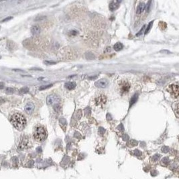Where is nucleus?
Masks as SVG:
<instances>
[{
    "mask_svg": "<svg viewBox=\"0 0 179 179\" xmlns=\"http://www.w3.org/2000/svg\"><path fill=\"white\" fill-rule=\"evenodd\" d=\"M10 121L15 128L19 131L24 129L26 125V119L24 115L18 113H15L11 116Z\"/></svg>",
    "mask_w": 179,
    "mask_h": 179,
    "instance_id": "nucleus-1",
    "label": "nucleus"
},
{
    "mask_svg": "<svg viewBox=\"0 0 179 179\" xmlns=\"http://www.w3.org/2000/svg\"><path fill=\"white\" fill-rule=\"evenodd\" d=\"M47 133L45 128L42 126H38L35 128L34 132V138L37 142H42L46 139Z\"/></svg>",
    "mask_w": 179,
    "mask_h": 179,
    "instance_id": "nucleus-2",
    "label": "nucleus"
},
{
    "mask_svg": "<svg viewBox=\"0 0 179 179\" xmlns=\"http://www.w3.org/2000/svg\"><path fill=\"white\" fill-rule=\"evenodd\" d=\"M131 88V85L126 80H122L118 83V89L121 95L125 94L129 92Z\"/></svg>",
    "mask_w": 179,
    "mask_h": 179,
    "instance_id": "nucleus-3",
    "label": "nucleus"
},
{
    "mask_svg": "<svg viewBox=\"0 0 179 179\" xmlns=\"http://www.w3.org/2000/svg\"><path fill=\"white\" fill-rule=\"evenodd\" d=\"M94 104L97 107H103V106L105 105L107 102V98L105 95L103 94H99L97 96H96L95 99L93 100Z\"/></svg>",
    "mask_w": 179,
    "mask_h": 179,
    "instance_id": "nucleus-4",
    "label": "nucleus"
},
{
    "mask_svg": "<svg viewBox=\"0 0 179 179\" xmlns=\"http://www.w3.org/2000/svg\"><path fill=\"white\" fill-rule=\"evenodd\" d=\"M168 91L171 94V95L174 97L175 98H177L179 96V84H172L170 85L168 88Z\"/></svg>",
    "mask_w": 179,
    "mask_h": 179,
    "instance_id": "nucleus-5",
    "label": "nucleus"
},
{
    "mask_svg": "<svg viewBox=\"0 0 179 179\" xmlns=\"http://www.w3.org/2000/svg\"><path fill=\"white\" fill-rule=\"evenodd\" d=\"M60 101V99L59 97L56 95H50L48 96L46 98V102L48 105H56V104H59V102Z\"/></svg>",
    "mask_w": 179,
    "mask_h": 179,
    "instance_id": "nucleus-6",
    "label": "nucleus"
},
{
    "mask_svg": "<svg viewBox=\"0 0 179 179\" xmlns=\"http://www.w3.org/2000/svg\"><path fill=\"white\" fill-rule=\"evenodd\" d=\"M34 108H35V106H34V104L33 103H28L26 105V106H25V111L28 114L30 115V114H32L34 112Z\"/></svg>",
    "mask_w": 179,
    "mask_h": 179,
    "instance_id": "nucleus-7",
    "label": "nucleus"
},
{
    "mask_svg": "<svg viewBox=\"0 0 179 179\" xmlns=\"http://www.w3.org/2000/svg\"><path fill=\"white\" fill-rule=\"evenodd\" d=\"M95 86L97 87H99V88H105L107 86V85H108V82H107V80H105V79H100L99 80H97L96 82H95Z\"/></svg>",
    "mask_w": 179,
    "mask_h": 179,
    "instance_id": "nucleus-8",
    "label": "nucleus"
},
{
    "mask_svg": "<svg viewBox=\"0 0 179 179\" xmlns=\"http://www.w3.org/2000/svg\"><path fill=\"white\" fill-rule=\"evenodd\" d=\"M121 4V1H113L109 4V8L111 11H115L116 10L118 7H119V5Z\"/></svg>",
    "mask_w": 179,
    "mask_h": 179,
    "instance_id": "nucleus-9",
    "label": "nucleus"
},
{
    "mask_svg": "<svg viewBox=\"0 0 179 179\" xmlns=\"http://www.w3.org/2000/svg\"><path fill=\"white\" fill-rule=\"evenodd\" d=\"M28 139L26 138H24L21 141L20 144H19L18 149L19 150H24L28 147Z\"/></svg>",
    "mask_w": 179,
    "mask_h": 179,
    "instance_id": "nucleus-10",
    "label": "nucleus"
},
{
    "mask_svg": "<svg viewBox=\"0 0 179 179\" xmlns=\"http://www.w3.org/2000/svg\"><path fill=\"white\" fill-rule=\"evenodd\" d=\"M31 32L33 35H38L40 33V28L39 26H33L31 28Z\"/></svg>",
    "mask_w": 179,
    "mask_h": 179,
    "instance_id": "nucleus-11",
    "label": "nucleus"
},
{
    "mask_svg": "<svg viewBox=\"0 0 179 179\" xmlns=\"http://www.w3.org/2000/svg\"><path fill=\"white\" fill-rule=\"evenodd\" d=\"M145 7H146V5H145L144 3H143V2L139 3V5H138V7H137V13L138 14H141L144 10Z\"/></svg>",
    "mask_w": 179,
    "mask_h": 179,
    "instance_id": "nucleus-12",
    "label": "nucleus"
},
{
    "mask_svg": "<svg viewBox=\"0 0 179 179\" xmlns=\"http://www.w3.org/2000/svg\"><path fill=\"white\" fill-rule=\"evenodd\" d=\"M65 87L69 90H73L76 87V84L73 82H68L65 84Z\"/></svg>",
    "mask_w": 179,
    "mask_h": 179,
    "instance_id": "nucleus-13",
    "label": "nucleus"
},
{
    "mask_svg": "<svg viewBox=\"0 0 179 179\" xmlns=\"http://www.w3.org/2000/svg\"><path fill=\"white\" fill-rule=\"evenodd\" d=\"M138 94H135V95H134L133 97H132L131 99H130V101H129V107H131L135 103L136 101H137V100H138Z\"/></svg>",
    "mask_w": 179,
    "mask_h": 179,
    "instance_id": "nucleus-14",
    "label": "nucleus"
},
{
    "mask_svg": "<svg viewBox=\"0 0 179 179\" xmlns=\"http://www.w3.org/2000/svg\"><path fill=\"white\" fill-rule=\"evenodd\" d=\"M123 48V44L121 42H117L116 44H115V45L113 46V49L115 51H119L121 49Z\"/></svg>",
    "mask_w": 179,
    "mask_h": 179,
    "instance_id": "nucleus-15",
    "label": "nucleus"
},
{
    "mask_svg": "<svg viewBox=\"0 0 179 179\" xmlns=\"http://www.w3.org/2000/svg\"><path fill=\"white\" fill-rule=\"evenodd\" d=\"M152 25H153V21H152V22H150V24H148V26L147 27V28H146V31H145V34H147L149 32V31H150L151 28H152Z\"/></svg>",
    "mask_w": 179,
    "mask_h": 179,
    "instance_id": "nucleus-16",
    "label": "nucleus"
},
{
    "mask_svg": "<svg viewBox=\"0 0 179 179\" xmlns=\"http://www.w3.org/2000/svg\"><path fill=\"white\" fill-rule=\"evenodd\" d=\"M152 5V1H149L148 2V4H147V5H146V10L147 12H149L150 10V8H151V5Z\"/></svg>",
    "mask_w": 179,
    "mask_h": 179,
    "instance_id": "nucleus-17",
    "label": "nucleus"
},
{
    "mask_svg": "<svg viewBox=\"0 0 179 179\" xmlns=\"http://www.w3.org/2000/svg\"><path fill=\"white\" fill-rule=\"evenodd\" d=\"M54 109L56 112H57V113H59V111H60V105L59 104H56L54 105Z\"/></svg>",
    "mask_w": 179,
    "mask_h": 179,
    "instance_id": "nucleus-18",
    "label": "nucleus"
},
{
    "mask_svg": "<svg viewBox=\"0 0 179 179\" xmlns=\"http://www.w3.org/2000/svg\"><path fill=\"white\" fill-rule=\"evenodd\" d=\"M5 93L7 94H12L14 93V89L11 87H7L5 90Z\"/></svg>",
    "mask_w": 179,
    "mask_h": 179,
    "instance_id": "nucleus-19",
    "label": "nucleus"
},
{
    "mask_svg": "<svg viewBox=\"0 0 179 179\" xmlns=\"http://www.w3.org/2000/svg\"><path fill=\"white\" fill-rule=\"evenodd\" d=\"M52 86V85H44V86H41L40 87V90H44V89H48V88L51 87Z\"/></svg>",
    "mask_w": 179,
    "mask_h": 179,
    "instance_id": "nucleus-20",
    "label": "nucleus"
},
{
    "mask_svg": "<svg viewBox=\"0 0 179 179\" xmlns=\"http://www.w3.org/2000/svg\"><path fill=\"white\" fill-rule=\"evenodd\" d=\"M20 93H28V92L29 91V89L28 87H23L22 89H20Z\"/></svg>",
    "mask_w": 179,
    "mask_h": 179,
    "instance_id": "nucleus-21",
    "label": "nucleus"
},
{
    "mask_svg": "<svg viewBox=\"0 0 179 179\" xmlns=\"http://www.w3.org/2000/svg\"><path fill=\"white\" fill-rule=\"evenodd\" d=\"M11 19H13V17H11V16H9V17H7L6 18H5L4 20H2V22H7V21H9V20H10Z\"/></svg>",
    "mask_w": 179,
    "mask_h": 179,
    "instance_id": "nucleus-22",
    "label": "nucleus"
},
{
    "mask_svg": "<svg viewBox=\"0 0 179 179\" xmlns=\"http://www.w3.org/2000/svg\"><path fill=\"white\" fill-rule=\"evenodd\" d=\"M44 63L46 65H55L56 64L55 62H52V61H44Z\"/></svg>",
    "mask_w": 179,
    "mask_h": 179,
    "instance_id": "nucleus-23",
    "label": "nucleus"
},
{
    "mask_svg": "<svg viewBox=\"0 0 179 179\" xmlns=\"http://www.w3.org/2000/svg\"><path fill=\"white\" fill-rule=\"evenodd\" d=\"M145 27H146V26H143L142 28L140 30V31H139V33H138V34H136V36H139V35H140L142 33L143 30L145 29Z\"/></svg>",
    "mask_w": 179,
    "mask_h": 179,
    "instance_id": "nucleus-24",
    "label": "nucleus"
},
{
    "mask_svg": "<svg viewBox=\"0 0 179 179\" xmlns=\"http://www.w3.org/2000/svg\"><path fill=\"white\" fill-rule=\"evenodd\" d=\"M60 123H61L62 125H65L66 124V120H65L64 118H61V119H60Z\"/></svg>",
    "mask_w": 179,
    "mask_h": 179,
    "instance_id": "nucleus-25",
    "label": "nucleus"
},
{
    "mask_svg": "<svg viewBox=\"0 0 179 179\" xmlns=\"http://www.w3.org/2000/svg\"><path fill=\"white\" fill-rule=\"evenodd\" d=\"M99 132L101 134H103L104 132H105V129L103 128H100L99 129Z\"/></svg>",
    "mask_w": 179,
    "mask_h": 179,
    "instance_id": "nucleus-26",
    "label": "nucleus"
},
{
    "mask_svg": "<svg viewBox=\"0 0 179 179\" xmlns=\"http://www.w3.org/2000/svg\"><path fill=\"white\" fill-rule=\"evenodd\" d=\"M162 151L164 152H167L169 150V148H168V147H164V148H162Z\"/></svg>",
    "mask_w": 179,
    "mask_h": 179,
    "instance_id": "nucleus-27",
    "label": "nucleus"
},
{
    "mask_svg": "<svg viewBox=\"0 0 179 179\" xmlns=\"http://www.w3.org/2000/svg\"><path fill=\"white\" fill-rule=\"evenodd\" d=\"M4 83H2V82H0V89H4Z\"/></svg>",
    "mask_w": 179,
    "mask_h": 179,
    "instance_id": "nucleus-28",
    "label": "nucleus"
},
{
    "mask_svg": "<svg viewBox=\"0 0 179 179\" xmlns=\"http://www.w3.org/2000/svg\"><path fill=\"white\" fill-rule=\"evenodd\" d=\"M70 34H71V35H76V34H77V32L75 30H73L70 32Z\"/></svg>",
    "mask_w": 179,
    "mask_h": 179,
    "instance_id": "nucleus-29",
    "label": "nucleus"
},
{
    "mask_svg": "<svg viewBox=\"0 0 179 179\" xmlns=\"http://www.w3.org/2000/svg\"><path fill=\"white\" fill-rule=\"evenodd\" d=\"M164 162V163H167V162H168V158H164L163 160H162V162Z\"/></svg>",
    "mask_w": 179,
    "mask_h": 179,
    "instance_id": "nucleus-30",
    "label": "nucleus"
},
{
    "mask_svg": "<svg viewBox=\"0 0 179 179\" xmlns=\"http://www.w3.org/2000/svg\"><path fill=\"white\" fill-rule=\"evenodd\" d=\"M140 154H141V153L139 152V150H135V155H139Z\"/></svg>",
    "mask_w": 179,
    "mask_h": 179,
    "instance_id": "nucleus-31",
    "label": "nucleus"
},
{
    "mask_svg": "<svg viewBox=\"0 0 179 179\" xmlns=\"http://www.w3.org/2000/svg\"><path fill=\"white\" fill-rule=\"evenodd\" d=\"M4 102H5V100H4L3 98L0 97V104H1V103H3Z\"/></svg>",
    "mask_w": 179,
    "mask_h": 179,
    "instance_id": "nucleus-32",
    "label": "nucleus"
},
{
    "mask_svg": "<svg viewBox=\"0 0 179 179\" xmlns=\"http://www.w3.org/2000/svg\"><path fill=\"white\" fill-rule=\"evenodd\" d=\"M44 18H45L44 17H41V18H37L36 19V20H43Z\"/></svg>",
    "mask_w": 179,
    "mask_h": 179,
    "instance_id": "nucleus-33",
    "label": "nucleus"
},
{
    "mask_svg": "<svg viewBox=\"0 0 179 179\" xmlns=\"http://www.w3.org/2000/svg\"><path fill=\"white\" fill-rule=\"evenodd\" d=\"M161 52H167V53H169L170 52L166 51V50H162V51H161Z\"/></svg>",
    "mask_w": 179,
    "mask_h": 179,
    "instance_id": "nucleus-34",
    "label": "nucleus"
},
{
    "mask_svg": "<svg viewBox=\"0 0 179 179\" xmlns=\"http://www.w3.org/2000/svg\"><path fill=\"white\" fill-rule=\"evenodd\" d=\"M1 56H0V59H1Z\"/></svg>",
    "mask_w": 179,
    "mask_h": 179,
    "instance_id": "nucleus-35",
    "label": "nucleus"
}]
</instances>
